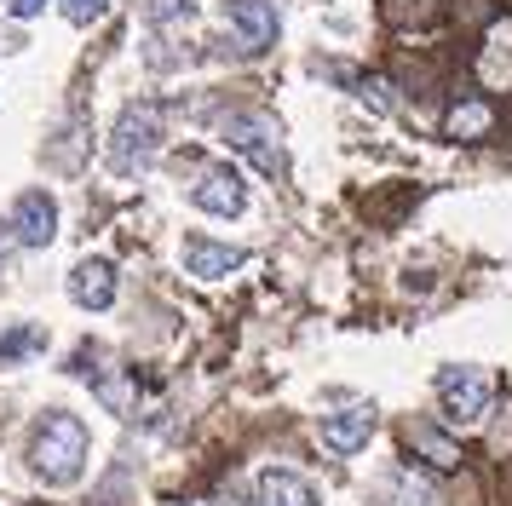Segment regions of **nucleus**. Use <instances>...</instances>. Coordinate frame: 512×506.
Wrapping results in <instances>:
<instances>
[{"mask_svg": "<svg viewBox=\"0 0 512 506\" xmlns=\"http://www.w3.org/2000/svg\"><path fill=\"white\" fill-rule=\"evenodd\" d=\"M58 12H64L75 29H87V23L110 18V0H58Z\"/></svg>", "mask_w": 512, "mask_h": 506, "instance_id": "dca6fc26", "label": "nucleus"}, {"mask_svg": "<svg viewBox=\"0 0 512 506\" xmlns=\"http://www.w3.org/2000/svg\"><path fill=\"white\" fill-rule=\"evenodd\" d=\"M6 12H12V18H41L47 0H6Z\"/></svg>", "mask_w": 512, "mask_h": 506, "instance_id": "6ab92c4d", "label": "nucleus"}, {"mask_svg": "<svg viewBox=\"0 0 512 506\" xmlns=\"http://www.w3.org/2000/svg\"><path fill=\"white\" fill-rule=\"evenodd\" d=\"M409 443H415L420 460H426V466H438V472H455V466H461V449H455V437H443L432 420H415V426H409Z\"/></svg>", "mask_w": 512, "mask_h": 506, "instance_id": "4468645a", "label": "nucleus"}, {"mask_svg": "<svg viewBox=\"0 0 512 506\" xmlns=\"http://www.w3.org/2000/svg\"><path fill=\"white\" fill-rule=\"evenodd\" d=\"M87 455H93V437L75 414H47L29 437V472L47 489H70L87 472Z\"/></svg>", "mask_w": 512, "mask_h": 506, "instance_id": "f257e3e1", "label": "nucleus"}, {"mask_svg": "<svg viewBox=\"0 0 512 506\" xmlns=\"http://www.w3.org/2000/svg\"><path fill=\"white\" fill-rule=\"evenodd\" d=\"M254 506H317V489L288 466H265L254 478Z\"/></svg>", "mask_w": 512, "mask_h": 506, "instance_id": "9b49d317", "label": "nucleus"}, {"mask_svg": "<svg viewBox=\"0 0 512 506\" xmlns=\"http://www.w3.org/2000/svg\"><path fill=\"white\" fill-rule=\"evenodd\" d=\"M478 81L495 92H512V18H501L484 35V52H478Z\"/></svg>", "mask_w": 512, "mask_h": 506, "instance_id": "f8f14e48", "label": "nucleus"}, {"mask_svg": "<svg viewBox=\"0 0 512 506\" xmlns=\"http://www.w3.org/2000/svg\"><path fill=\"white\" fill-rule=\"evenodd\" d=\"M35 345H41L35 328H12V334H0V363H18V357H29Z\"/></svg>", "mask_w": 512, "mask_h": 506, "instance_id": "f3484780", "label": "nucleus"}, {"mask_svg": "<svg viewBox=\"0 0 512 506\" xmlns=\"http://www.w3.org/2000/svg\"><path fill=\"white\" fill-rule=\"evenodd\" d=\"M374 426H380V409H374V403H346V409L323 414L317 437H323L328 455H357V449H369Z\"/></svg>", "mask_w": 512, "mask_h": 506, "instance_id": "39448f33", "label": "nucleus"}, {"mask_svg": "<svg viewBox=\"0 0 512 506\" xmlns=\"http://www.w3.org/2000/svg\"><path fill=\"white\" fill-rule=\"evenodd\" d=\"M162 104H150V98H139V104H127L116 121V133H110V173H139V167H150V161L162 156Z\"/></svg>", "mask_w": 512, "mask_h": 506, "instance_id": "f03ea898", "label": "nucleus"}, {"mask_svg": "<svg viewBox=\"0 0 512 506\" xmlns=\"http://www.w3.org/2000/svg\"><path fill=\"white\" fill-rule=\"evenodd\" d=\"M6 248H12V225H0V259H6Z\"/></svg>", "mask_w": 512, "mask_h": 506, "instance_id": "aec40b11", "label": "nucleus"}, {"mask_svg": "<svg viewBox=\"0 0 512 506\" xmlns=\"http://www.w3.org/2000/svg\"><path fill=\"white\" fill-rule=\"evenodd\" d=\"M374 495H380V506H443L438 489L420 478V472H409V466H403V472H386Z\"/></svg>", "mask_w": 512, "mask_h": 506, "instance_id": "ddd939ff", "label": "nucleus"}, {"mask_svg": "<svg viewBox=\"0 0 512 506\" xmlns=\"http://www.w3.org/2000/svg\"><path fill=\"white\" fill-rule=\"evenodd\" d=\"M70 299L81 311H110L116 305V265L110 259H81L70 271Z\"/></svg>", "mask_w": 512, "mask_h": 506, "instance_id": "9d476101", "label": "nucleus"}, {"mask_svg": "<svg viewBox=\"0 0 512 506\" xmlns=\"http://www.w3.org/2000/svg\"><path fill=\"white\" fill-rule=\"evenodd\" d=\"M179 259H185V271L196 276V282H219V276H231V271L248 265V253L242 248H231V242H208V236H185Z\"/></svg>", "mask_w": 512, "mask_h": 506, "instance_id": "1a4fd4ad", "label": "nucleus"}, {"mask_svg": "<svg viewBox=\"0 0 512 506\" xmlns=\"http://www.w3.org/2000/svg\"><path fill=\"white\" fill-rule=\"evenodd\" d=\"M190 202L202 207V213H213V219H236L248 207V184H242L236 167H208L202 179L190 184Z\"/></svg>", "mask_w": 512, "mask_h": 506, "instance_id": "0eeeda50", "label": "nucleus"}, {"mask_svg": "<svg viewBox=\"0 0 512 506\" xmlns=\"http://www.w3.org/2000/svg\"><path fill=\"white\" fill-rule=\"evenodd\" d=\"M277 133H282L277 115H265V110H236V115H225V127H219V138H225L231 150H242L259 173H288V156H282Z\"/></svg>", "mask_w": 512, "mask_h": 506, "instance_id": "20e7f679", "label": "nucleus"}, {"mask_svg": "<svg viewBox=\"0 0 512 506\" xmlns=\"http://www.w3.org/2000/svg\"><path fill=\"white\" fill-rule=\"evenodd\" d=\"M190 12H196L190 0H150V18L156 23H190Z\"/></svg>", "mask_w": 512, "mask_h": 506, "instance_id": "a211bd4d", "label": "nucleus"}, {"mask_svg": "<svg viewBox=\"0 0 512 506\" xmlns=\"http://www.w3.org/2000/svg\"><path fill=\"white\" fill-rule=\"evenodd\" d=\"M438 403H443V420L449 426H478L495 403V386H489L484 368L472 363H443L438 368Z\"/></svg>", "mask_w": 512, "mask_h": 506, "instance_id": "7ed1b4c3", "label": "nucleus"}, {"mask_svg": "<svg viewBox=\"0 0 512 506\" xmlns=\"http://www.w3.org/2000/svg\"><path fill=\"white\" fill-rule=\"evenodd\" d=\"M219 12H225V23L236 29V41L248 52H271L277 46V6L271 0H225Z\"/></svg>", "mask_w": 512, "mask_h": 506, "instance_id": "6e6552de", "label": "nucleus"}, {"mask_svg": "<svg viewBox=\"0 0 512 506\" xmlns=\"http://www.w3.org/2000/svg\"><path fill=\"white\" fill-rule=\"evenodd\" d=\"M6 225H12V242H24V248H52V236H58V202H52L47 190H24L12 213H6Z\"/></svg>", "mask_w": 512, "mask_h": 506, "instance_id": "423d86ee", "label": "nucleus"}, {"mask_svg": "<svg viewBox=\"0 0 512 506\" xmlns=\"http://www.w3.org/2000/svg\"><path fill=\"white\" fill-rule=\"evenodd\" d=\"M489 127H495V110H489L484 98H461L455 110L443 115V133L449 138H484Z\"/></svg>", "mask_w": 512, "mask_h": 506, "instance_id": "2eb2a0df", "label": "nucleus"}]
</instances>
